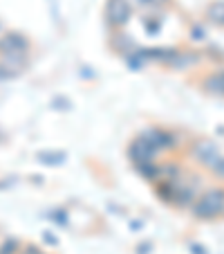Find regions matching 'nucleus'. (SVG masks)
<instances>
[{
	"label": "nucleus",
	"mask_w": 224,
	"mask_h": 254,
	"mask_svg": "<svg viewBox=\"0 0 224 254\" xmlns=\"http://www.w3.org/2000/svg\"><path fill=\"white\" fill-rule=\"evenodd\" d=\"M204 90L209 95H218V97H224V70H215L211 72L209 77L204 79Z\"/></svg>",
	"instance_id": "39448f33"
},
{
	"label": "nucleus",
	"mask_w": 224,
	"mask_h": 254,
	"mask_svg": "<svg viewBox=\"0 0 224 254\" xmlns=\"http://www.w3.org/2000/svg\"><path fill=\"white\" fill-rule=\"evenodd\" d=\"M0 52L2 57H25L29 52L27 36L18 32H7L5 36H0Z\"/></svg>",
	"instance_id": "7ed1b4c3"
},
{
	"label": "nucleus",
	"mask_w": 224,
	"mask_h": 254,
	"mask_svg": "<svg viewBox=\"0 0 224 254\" xmlns=\"http://www.w3.org/2000/svg\"><path fill=\"white\" fill-rule=\"evenodd\" d=\"M193 155H195V158L200 160L204 167H209V169H213L215 164H218V160L222 158L220 149L215 146L213 142H209V139H202V142H197L195 146H193Z\"/></svg>",
	"instance_id": "20e7f679"
},
{
	"label": "nucleus",
	"mask_w": 224,
	"mask_h": 254,
	"mask_svg": "<svg viewBox=\"0 0 224 254\" xmlns=\"http://www.w3.org/2000/svg\"><path fill=\"white\" fill-rule=\"evenodd\" d=\"M204 16H206L209 23L218 25V27H224V0H215V2H211V5L206 7Z\"/></svg>",
	"instance_id": "423d86ee"
},
{
	"label": "nucleus",
	"mask_w": 224,
	"mask_h": 254,
	"mask_svg": "<svg viewBox=\"0 0 224 254\" xmlns=\"http://www.w3.org/2000/svg\"><path fill=\"white\" fill-rule=\"evenodd\" d=\"M211 171H213V173H218V176H222V178H224V155L218 160V164H215V167L211 169Z\"/></svg>",
	"instance_id": "1a4fd4ad"
},
{
	"label": "nucleus",
	"mask_w": 224,
	"mask_h": 254,
	"mask_svg": "<svg viewBox=\"0 0 224 254\" xmlns=\"http://www.w3.org/2000/svg\"><path fill=\"white\" fill-rule=\"evenodd\" d=\"M191 211L200 221H211V218L220 216L224 211V191L222 189H209V191H204L202 196H197L193 200Z\"/></svg>",
	"instance_id": "f257e3e1"
},
{
	"label": "nucleus",
	"mask_w": 224,
	"mask_h": 254,
	"mask_svg": "<svg viewBox=\"0 0 224 254\" xmlns=\"http://www.w3.org/2000/svg\"><path fill=\"white\" fill-rule=\"evenodd\" d=\"M130 18V0H105V20L112 29H121Z\"/></svg>",
	"instance_id": "f03ea898"
},
{
	"label": "nucleus",
	"mask_w": 224,
	"mask_h": 254,
	"mask_svg": "<svg viewBox=\"0 0 224 254\" xmlns=\"http://www.w3.org/2000/svg\"><path fill=\"white\" fill-rule=\"evenodd\" d=\"M139 2L150 7V9H157V7H162V5H168V0H139Z\"/></svg>",
	"instance_id": "6e6552de"
},
{
	"label": "nucleus",
	"mask_w": 224,
	"mask_h": 254,
	"mask_svg": "<svg viewBox=\"0 0 224 254\" xmlns=\"http://www.w3.org/2000/svg\"><path fill=\"white\" fill-rule=\"evenodd\" d=\"M14 252H18V243L14 239H7L5 245L0 248V254H14Z\"/></svg>",
	"instance_id": "0eeeda50"
}]
</instances>
